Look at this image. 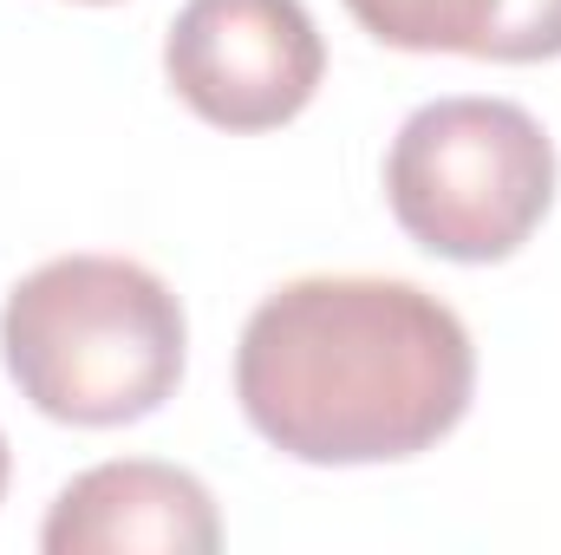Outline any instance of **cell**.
<instances>
[{
    "mask_svg": "<svg viewBox=\"0 0 561 555\" xmlns=\"http://www.w3.org/2000/svg\"><path fill=\"white\" fill-rule=\"evenodd\" d=\"M163 72L216 132H275L327 79L320 26L300 0H190L170 20Z\"/></svg>",
    "mask_w": 561,
    "mask_h": 555,
    "instance_id": "cell-4",
    "label": "cell"
},
{
    "mask_svg": "<svg viewBox=\"0 0 561 555\" xmlns=\"http://www.w3.org/2000/svg\"><path fill=\"white\" fill-rule=\"evenodd\" d=\"M190 327L170 281L125 256L39 262L0 307V360L59 424L150 418L183 380Z\"/></svg>",
    "mask_w": 561,
    "mask_h": 555,
    "instance_id": "cell-2",
    "label": "cell"
},
{
    "mask_svg": "<svg viewBox=\"0 0 561 555\" xmlns=\"http://www.w3.org/2000/svg\"><path fill=\"white\" fill-rule=\"evenodd\" d=\"M85 7H105V0H85Z\"/></svg>",
    "mask_w": 561,
    "mask_h": 555,
    "instance_id": "cell-8",
    "label": "cell"
},
{
    "mask_svg": "<svg viewBox=\"0 0 561 555\" xmlns=\"http://www.w3.org/2000/svg\"><path fill=\"white\" fill-rule=\"evenodd\" d=\"M0 497H7V438H0Z\"/></svg>",
    "mask_w": 561,
    "mask_h": 555,
    "instance_id": "cell-7",
    "label": "cell"
},
{
    "mask_svg": "<svg viewBox=\"0 0 561 555\" xmlns=\"http://www.w3.org/2000/svg\"><path fill=\"white\" fill-rule=\"evenodd\" d=\"M39 543L53 555H209L222 543V523H216V497L190 471L118 457V464H92L53 497Z\"/></svg>",
    "mask_w": 561,
    "mask_h": 555,
    "instance_id": "cell-5",
    "label": "cell"
},
{
    "mask_svg": "<svg viewBox=\"0 0 561 555\" xmlns=\"http://www.w3.org/2000/svg\"><path fill=\"white\" fill-rule=\"evenodd\" d=\"M346 13L399 53H463L503 66L561 59V0H346Z\"/></svg>",
    "mask_w": 561,
    "mask_h": 555,
    "instance_id": "cell-6",
    "label": "cell"
},
{
    "mask_svg": "<svg viewBox=\"0 0 561 555\" xmlns=\"http://www.w3.org/2000/svg\"><path fill=\"white\" fill-rule=\"evenodd\" d=\"M477 393L470 327L392 275H300L236 347L249 424L300 464H399L457 431Z\"/></svg>",
    "mask_w": 561,
    "mask_h": 555,
    "instance_id": "cell-1",
    "label": "cell"
},
{
    "mask_svg": "<svg viewBox=\"0 0 561 555\" xmlns=\"http://www.w3.org/2000/svg\"><path fill=\"white\" fill-rule=\"evenodd\" d=\"M386 196L419 249L503 262L556 203V144L510 99H431L392 138Z\"/></svg>",
    "mask_w": 561,
    "mask_h": 555,
    "instance_id": "cell-3",
    "label": "cell"
}]
</instances>
